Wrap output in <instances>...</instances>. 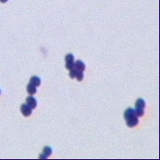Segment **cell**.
<instances>
[{"mask_svg":"<svg viewBox=\"0 0 160 160\" xmlns=\"http://www.w3.org/2000/svg\"><path fill=\"white\" fill-rule=\"evenodd\" d=\"M124 119L126 122V124L129 127H134L138 124V116L136 113V111L132 108H127L124 112Z\"/></svg>","mask_w":160,"mask_h":160,"instance_id":"1","label":"cell"},{"mask_svg":"<svg viewBox=\"0 0 160 160\" xmlns=\"http://www.w3.org/2000/svg\"><path fill=\"white\" fill-rule=\"evenodd\" d=\"M144 107H145V101L143 99H137L136 101V113L138 117L143 116L144 113Z\"/></svg>","mask_w":160,"mask_h":160,"instance_id":"2","label":"cell"},{"mask_svg":"<svg viewBox=\"0 0 160 160\" xmlns=\"http://www.w3.org/2000/svg\"><path fill=\"white\" fill-rule=\"evenodd\" d=\"M65 61H66V69L71 70L74 67V56L72 54H68L65 57Z\"/></svg>","mask_w":160,"mask_h":160,"instance_id":"3","label":"cell"},{"mask_svg":"<svg viewBox=\"0 0 160 160\" xmlns=\"http://www.w3.org/2000/svg\"><path fill=\"white\" fill-rule=\"evenodd\" d=\"M20 111L24 116H30L32 113V109L27 104H22L20 107Z\"/></svg>","mask_w":160,"mask_h":160,"instance_id":"4","label":"cell"},{"mask_svg":"<svg viewBox=\"0 0 160 160\" xmlns=\"http://www.w3.org/2000/svg\"><path fill=\"white\" fill-rule=\"evenodd\" d=\"M26 103H27V104L30 106L31 109H35V108L37 107V101H36V99H35L34 97H32V96H28V97L27 98V100H26Z\"/></svg>","mask_w":160,"mask_h":160,"instance_id":"5","label":"cell"},{"mask_svg":"<svg viewBox=\"0 0 160 160\" xmlns=\"http://www.w3.org/2000/svg\"><path fill=\"white\" fill-rule=\"evenodd\" d=\"M76 70L79 71H82L85 70V64L81 61H77L76 62H74V67H73Z\"/></svg>","mask_w":160,"mask_h":160,"instance_id":"6","label":"cell"},{"mask_svg":"<svg viewBox=\"0 0 160 160\" xmlns=\"http://www.w3.org/2000/svg\"><path fill=\"white\" fill-rule=\"evenodd\" d=\"M27 91L28 93H30V95H33L37 93V88L35 85H33L31 83H28L27 86Z\"/></svg>","mask_w":160,"mask_h":160,"instance_id":"7","label":"cell"},{"mask_svg":"<svg viewBox=\"0 0 160 160\" xmlns=\"http://www.w3.org/2000/svg\"><path fill=\"white\" fill-rule=\"evenodd\" d=\"M51 152H52V150L50 147H45L44 149H43V154L44 155H40L39 157L40 158H47L49 156L51 155Z\"/></svg>","mask_w":160,"mask_h":160,"instance_id":"8","label":"cell"},{"mask_svg":"<svg viewBox=\"0 0 160 160\" xmlns=\"http://www.w3.org/2000/svg\"><path fill=\"white\" fill-rule=\"evenodd\" d=\"M30 83H31V84L35 85L36 87H38V86L40 85V79H39V77H37V76H32V77L30 78Z\"/></svg>","mask_w":160,"mask_h":160,"instance_id":"9","label":"cell"},{"mask_svg":"<svg viewBox=\"0 0 160 160\" xmlns=\"http://www.w3.org/2000/svg\"><path fill=\"white\" fill-rule=\"evenodd\" d=\"M0 2H1V3H6V2H7V0H0Z\"/></svg>","mask_w":160,"mask_h":160,"instance_id":"10","label":"cell"},{"mask_svg":"<svg viewBox=\"0 0 160 160\" xmlns=\"http://www.w3.org/2000/svg\"><path fill=\"white\" fill-rule=\"evenodd\" d=\"M0 93H1V92H0Z\"/></svg>","mask_w":160,"mask_h":160,"instance_id":"11","label":"cell"}]
</instances>
